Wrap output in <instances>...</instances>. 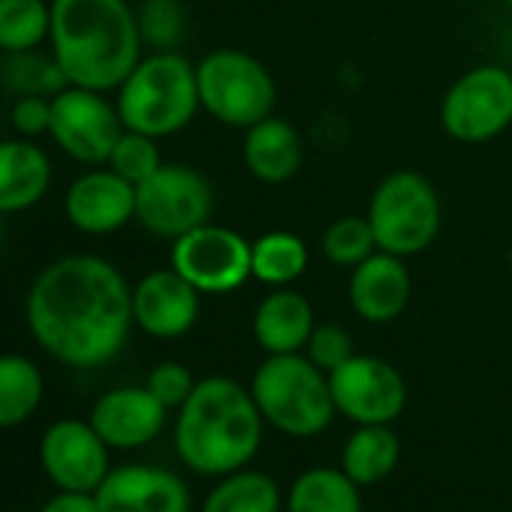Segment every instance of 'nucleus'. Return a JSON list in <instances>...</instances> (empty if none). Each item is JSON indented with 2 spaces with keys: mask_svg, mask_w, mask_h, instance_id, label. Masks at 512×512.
<instances>
[{
  "mask_svg": "<svg viewBox=\"0 0 512 512\" xmlns=\"http://www.w3.org/2000/svg\"><path fill=\"white\" fill-rule=\"evenodd\" d=\"M25 320L34 341L61 365L94 371L118 359L133 323V287L97 253H70L31 284Z\"/></svg>",
  "mask_w": 512,
  "mask_h": 512,
  "instance_id": "obj_1",
  "label": "nucleus"
},
{
  "mask_svg": "<svg viewBox=\"0 0 512 512\" xmlns=\"http://www.w3.org/2000/svg\"><path fill=\"white\" fill-rule=\"evenodd\" d=\"M49 46L70 85L118 91L142 61V34L127 0H49Z\"/></svg>",
  "mask_w": 512,
  "mask_h": 512,
  "instance_id": "obj_2",
  "label": "nucleus"
},
{
  "mask_svg": "<svg viewBox=\"0 0 512 512\" xmlns=\"http://www.w3.org/2000/svg\"><path fill=\"white\" fill-rule=\"evenodd\" d=\"M263 413L250 389L232 377L196 380L175 416V452L199 476H226L247 467L263 443Z\"/></svg>",
  "mask_w": 512,
  "mask_h": 512,
  "instance_id": "obj_3",
  "label": "nucleus"
},
{
  "mask_svg": "<svg viewBox=\"0 0 512 512\" xmlns=\"http://www.w3.org/2000/svg\"><path fill=\"white\" fill-rule=\"evenodd\" d=\"M124 130L166 139L190 127L199 106L196 67L178 52H151L115 91Z\"/></svg>",
  "mask_w": 512,
  "mask_h": 512,
  "instance_id": "obj_4",
  "label": "nucleus"
},
{
  "mask_svg": "<svg viewBox=\"0 0 512 512\" xmlns=\"http://www.w3.org/2000/svg\"><path fill=\"white\" fill-rule=\"evenodd\" d=\"M247 389L266 425L287 437H317L338 413L329 374L302 353L266 356Z\"/></svg>",
  "mask_w": 512,
  "mask_h": 512,
  "instance_id": "obj_5",
  "label": "nucleus"
},
{
  "mask_svg": "<svg viewBox=\"0 0 512 512\" xmlns=\"http://www.w3.org/2000/svg\"><path fill=\"white\" fill-rule=\"evenodd\" d=\"M199 106L220 124L247 130L275 112L278 88L269 67L241 49H214L196 64Z\"/></svg>",
  "mask_w": 512,
  "mask_h": 512,
  "instance_id": "obj_6",
  "label": "nucleus"
},
{
  "mask_svg": "<svg viewBox=\"0 0 512 512\" xmlns=\"http://www.w3.org/2000/svg\"><path fill=\"white\" fill-rule=\"evenodd\" d=\"M365 217L374 229L377 247L407 260L437 241L443 211L437 187L422 172L398 169L377 184Z\"/></svg>",
  "mask_w": 512,
  "mask_h": 512,
  "instance_id": "obj_7",
  "label": "nucleus"
},
{
  "mask_svg": "<svg viewBox=\"0 0 512 512\" xmlns=\"http://www.w3.org/2000/svg\"><path fill=\"white\" fill-rule=\"evenodd\" d=\"M440 124L464 145L497 139L512 124V73L500 64L461 73L440 103Z\"/></svg>",
  "mask_w": 512,
  "mask_h": 512,
  "instance_id": "obj_8",
  "label": "nucleus"
},
{
  "mask_svg": "<svg viewBox=\"0 0 512 512\" xmlns=\"http://www.w3.org/2000/svg\"><path fill=\"white\" fill-rule=\"evenodd\" d=\"M214 214L211 181L184 163H163L136 187V220L157 238L175 241L184 232L208 223Z\"/></svg>",
  "mask_w": 512,
  "mask_h": 512,
  "instance_id": "obj_9",
  "label": "nucleus"
},
{
  "mask_svg": "<svg viewBox=\"0 0 512 512\" xmlns=\"http://www.w3.org/2000/svg\"><path fill=\"white\" fill-rule=\"evenodd\" d=\"M169 266L202 296H226L244 287L250 272V241L220 223H202L172 241Z\"/></svg>",
  "mask_w": 512,
  "mask_h": 512,
  "instance_id": "obj_10",
  "label": "nucleus"
},
{
  "mask_svg": "<svg viewBox=\"0 0 512 512\" xmlns=\"http://www.w3.org/2000/svg\"><path fill=\"white\" fill-rule=\"evenodd\" d=\"M124 133L115 100L103 91L67 85L52 97V130L55 145L85 166H106L115 142Z\"/></svg>",
  "mask_w": 512,
  "mask_h": 512,
  "instance_id": "obj_11",
  "label": "nucleus"
},
{
  "mask_svg": "<svg viewBox=\"0 0 512 512\" xmlns=\"http://www.w3.org/2000/svg\"><path fill=\"white\" fill-rule=\"evenodd\" d=\"M335 410L356 425H389L404 413L407 383L395 365L377 356H350L329 374Z\"/></svg>",
  "mask_w": 512,
  "mask_h": 512,
  "instance_id": "obj_12",
  "label": "nucleus"
},
{
  "mask_svg": "<svg viewBox=\"0 0 512 512\" xmlns=\"http://www.w3.org/2000/svg\"><path fill=\"white\" fill-rule=\"evenodd\" d=\"M40 464L61 491H97L109 476V446L88 419H58L43 431Z\"/></svg>",
  "mask_w": 512,
  "mask_h": 512,
  "instance_id": "obj_13",
  "label": "nucleus"
},
{
  "mask_svg": "<svg viewBox=\"0 0 512 512\" xmlns=\"http://www.w3.org/2000/svg\"><path fill=\"white\" fill-rule=\"evenodd\" d=\"M94 494L100 512H190L187 482L157 464L112 467Z\"/></svg>",
  "mask_w": 512,
  "mask_h": 512,
  "instance_id": "obj_14",
  "label": "nucleus"
},
{
  "mask_svg": "<svg viewBox=\"0 0 512 512\" xmlns=\"http://www.w3.org/2000/svg\"><path fill=\"white\" fill-rule=\"evenodd\" d=\"M64 211L79 232L112 235L136 220V184H130L109 166H94L70 184L64 196Z\"/></svg>",
  "mask_w": 512,
  "mask_h": 512,
  "instance_id": "obj_15",
  "label": "nucleus"
},
{
  "mask_svg": "<svg viewBox=\"0 0 512 512\" xmlns=\"http://www.w3.org/2000/svg\"><path fill=\"white\" fill-rule=\"evenodd\" d=\"M199 290L172 266L148 272L133 287V323L160 341L187 335L199 320Z\"/></svg>",
  "mask_w": 512,
  "mask_h": 512,
  "instance_id": "obj_16",
  "label": "nucleus"
},
{
  "mask_svg": "<svg viewBox=\"0 0 512 512\" xmlns=\"http://www.w3.org/2000/svg\"><path fill=\"white\" fill-rule=\"evenodd\" d=\"M166 407L148 386H118L97 398L88 422L109 449H139L160 437L166 428Z\"/></svg>",
  "mask_w": 512,
  "mask_h": 512,
  "instance_id": "obj_17",
  "label": "nucleus"
},
{
  "mask_svg": "<svg viewBox=\"0 0 512 512\" xmlns=\"http://www.w3.org/2000/svg\"><path fill=\"white\" fill-rule=\"evenodd\" d=\"M350 305L365 323H392L413 296V278L404 256L377 250L350 269Z\"/></svg>",
  "mask_w": 512,
  "mask_h": 512,
  "instance_id": "obj_18",
  "label": "nucleus"
},
{
  "mask_svg": "<svg viewBox=\"0 0 512 512\" xmlns=\"http://www.w3.org/2000/svg\"><path fill=\"white\" fill-rule=\"evenodd\" d=\"M52 187V160L34 139L0 142V217L43 202Z\"/></svg>",
  "mask_w": 512,
  "mask_h": 512,
  "instance_id": "obj_19",
  "label": "nucleus"
},
{
  "mask_svg": "<svg viewBox=\"0 0 512 512\" xmlns=\"http://www.w3.org/2000/svg\"><path fill=\"white\" fill-rule=\"evenodd\" d=\"M314 326L311 302L293 287H275L253 311V338L269 356L302 353Z\"/></svg>",
  "mask_w": 512,
  "mask_h": 512,
  "instance_id": "obj_20",
  "label": "nucleus"
},
{
  "mask_svg": "<svg viewBox=\"0 0 512 512\" xmlns=\"http://www.w3.org/2000/svg\"><path fill=\"white\" fill-rule=\"evenodd\" d=\"M247 172L263 184H284L302 166V139L296 127L278 115L263 118L244 130L241 148Z\"/></svg>",
  "mask_w": 512,
  "mask_h": 512,
  "instance_id": "obj_21",
  "label": "nucleus"
},
{
  "mask_svg": "<svg viewBox=\"0 0 512 512\" xmlns=\"http://www.w3.org/2000/svg\"><path fill=\"white\" fill-rule=\"evenodd\" d=\"M401 440L389 425H359L341 452V470L362 488L389 479L398 467Z\"/></svg>",
  "mask_w": 512,
  "mask_h": 512,
  "instance_id": "obj_22",
  "label": "nucleus"
},
{
  "mask_svg": "<svg viewBox=\"0 0 512 512\" xmlns=\"http://www.w3.org/2000/svg\"><path fill=\"white\" fill-rule=\"evenodd\" d=\"M311 263L305 238L287 229H272L250 241V272L253 281L266 287H293Z\"/></svg>",
  "mask_w": 512,
  "mask_h": 512,
  "instance_id": "obj_23",
  "label": "nucleus"
},
{
  "mask_svg": "<svg viewBox=\"0 0 512 512\" xmlns=\"http://www.w3.org/2000/svg\"><path fill=\"white\" fill-rule=\"evenodd\" d=\"M46 383L34 359L0 353V431L25 425L43 404Z\"/></svg>",
  "mask_w": 512,
  "mask_h": 512,
  "instance_id": "obj_24",
  "label": "nucleus"
},
{
  "mask_svg": "<svg viewBox=\"0 0 512 512\" xmlns=\"http://www.w3.org/2000/svg\"><path fill=\"white\" fill-rule=\"evenodd\" d=\"M287 512H362L359 485L341 467H311L293 482Z\"/></svg>",
  "mask_w": 512,
  "mask_h": 512,
  "instance_id": "obj_25",
  "label": "nucleus"
},
{
  "mask_svg": "<svg viewBox=\"0 0 512 512\" xmlns=\"http://www.w3.org/2000/svg\"><path fill=\"white\" fill-rule=\"evenodd\" d=\"M278 482L263 470H232L208 491L202 512H281Z\"/></svg>",
  "mask_w": 512,
  "mask_h": 512,
  "instance_id": "obj_26",
  "label": "nucleus"
},
{
  "mask_svg": "<svg viewBox=\"0 0 512 512\" xmlns=\"http://www.w3.org/2000/svg\"><path fill=\"white\" fill-rule=\"evenodd\" d=\"M67 85L70 82L52 52H13L0 64V88L13 97H55Z\"/></svg>",
  "mask_w": 512,
  "mask_h": 512,
  "instance_id": "obj_27",
  "label": "nucleus"
},
{
  "mask_svg": "<svg viewBox=\"0 0 512 512\" xmlns=\"http://www.w3.org/2000/svg\"><path fill=\"white\" fill-rule=\"evenodd\" d=\"M52 4L46 0H0V52H34L49 40Z\"/></svg>",
  "mask_w": 512,
  "mask_h": 512,
  "instance_id": "obj_28",
  "label": "nucleus"
},
{
  "mask_svg": "<svg viewBox=\"0 0 512 512\" xmlns=\"http://www.w3.org/2000/svg\"><path fill=\"white\" fill-rule=\"evenodd\" d=\"M377 250L380 247H377L368 217L347 214V217L332 220L329 229L323 232V256L338 269H356Z\"/></svg>",
  "mask_w": 512,
  "mask_h": 512,
  "instance_id": "obj_29",
  "label": "nucleus"
},
{
  "mask_svg": "<svg viewBox=\"0 0 512 512\" xmlns=\"http://www.w3.org/2000/svg\"><path fill=\"white\" fill-rule=\"evenodd\" d=\"M136 19L142 43L154 52H175L187 34V13L181 0H142Z\"/></svg>",
  "mask_w": 512,
  "mask_h": 512,
  "instance_id": "obj_30",
  "label": "nucleus"
},
{
  "mask_svg": "<svg viewBox=\"0 0 512 512\" xmlns=\"http://www.w3.org/2000/svg\"><path fill=\"white\" fill-rule=\"evenodd\" d=\"M106 166L112 172H118L121 178H127L130 184L139 187L142 181H148L163 166V157H160V148H157L154 136H145V133H136V130H124L121 139L115 142Z\"/></svg>",
  "mask_w": 512,
  "mask_h": 512,
  "instance_id": "obj_31",
  "label": "nucleus"
},
{
  "mask_svg": "<svg viewBox=\"0 0 512 512\" xmlns=\"http://www.w3.org/2000/svg\"><path fill=\"white\" fill-rule=\"evenodd\" d=\"M305 356L320 371L332 374L338 365H344L353 356V338L347 335V329H341L335 323H317L305 344Z\"/></svg>",
  "mask_w": 512,
  "mask_h": 512,
  "instance_id": "obj_32",
  "label": "nucleus"
},
{
  "mask_svg": "<svg viewBox=\"0 0 512 512\" xmlns=\"http://www.w3.org/2000/svg\"><path fill=\"white\" fill-rule=\"evenodd\" d=\"M145 386L151 389V395L166 410H178L190 398V392L196 389V380H193V374H190L187 365H181V362H160L148 374V383Z\"/></svg>",
  "mask_w": 512,
  "mask_h": 512,
  "instance_id": "obj_33",
  "label": "nucleus"
},
{
  "mask_svg": "<svg viewBox=\"0 0 512 512\" xmlns=\"http://www.w3.org/2000/svg\"><path fill=\"white\" fill-rule=\"evenodd\" d=\"M10 124L19 136L37 139L52 130V97H16L10 109Z\"/></svg>",
  "mask_w": 512,
  "mask_h": 512,
  "instance_id": "obj_34",
  "label": "nucleus"
},
{
  "mask_svg": "<svg viewBox=\"0 0 512 512\" xmlns=\"http://www.w3.org/2000/svg\"><path fill=\"white\" fill-rule=\"evenodd\" d=\"M40 512H100L94 491H61L43 503Z\"/></svg>",
  "mask_w": 512,
  "mask_h": 512,
  "instance_id": "obj_35",
  "label": "nucleus"
},
{
  "mask_svg": "<svg viewBox=\"0 0 512 512\" xmlns=\"http://www.w3.org/2000/svg\"><path fill=\"white\" fill-rule=\"evenodd\" d=\"M509 272H512V244H509Z\"/></svg>",
  "mask_w": 512,
  "mask_h": 512,
  "instance_id": "obj_36",
  "label": "nucleus"
},
{
  "mask_svg": "<svg viewBox=\"0 0 512 512\" xmlns=\"http://www.w3.org/2000/svg\"><path fill=\"white\" fill-rule=\"evenodd\" d=\"M503 4H506V7H509V10H512V0H503Z\"/></svg>",
  "mask_w": 512,
  "mask_h": 512,
  "instance_id": "obj_37",
  "label": "nucleus"
},
{
  "mask_svg": "<svg viewBox=\"0 0 512 512\" xmlns=\"http://www.w3.org/2000/svg\"><path fill=\"white\" fill-rule=\"evenodd\" d=\"M16 512H25V509H16Z\"/></svg>",
  "mask_w": 512,
  "mask_h": 512,
  "instance_id": "obj_38",
  "label": "nucleus"
}]
</instances>
